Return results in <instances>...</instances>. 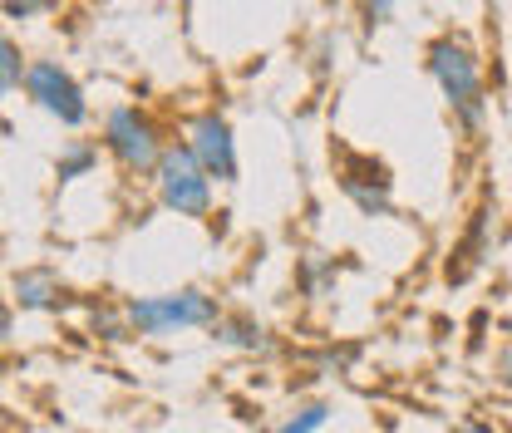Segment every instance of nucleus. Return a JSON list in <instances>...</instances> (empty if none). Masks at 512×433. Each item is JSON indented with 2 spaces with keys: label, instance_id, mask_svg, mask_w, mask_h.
<instances>
[{
  "label": "nucleus",
  "instance_id": "7ed1b4c3",
  "mask_svg": "<svg viewBox=\"0 0 512 433\" xmlns=\"http://www.w3.org/2000/svg\"><path fill=\"white\" fill-rule=\"evenodd\" d=\"M153 183H158V202L168 212H178L188 222H207L212 217V173L197 163V153L188 143H168L163 148V163H158Z\"/></svg>",
  "mask_w": 512,
  "mask_h": 433
},
{
  "label": "nucleus",
  "instance_id": "9d476101",
  "mask_svg": "<svg viewBox=\"0 0 512 433\" xmlns=\"http://www.w3.org/2000/svg\"><path fill=\"white\" fill-rule=\"evenodd\" d=\"M94 163H99V143H89V138H74L60 158H55V178H60V183H74V178H84Z\"/></svg>",
  "mask_w": 512,
  "mask_h": 433
},
{
  "label": "nucleus",
  "instance_id": "f03ea898",
  "mask_svg": "<svg viewBox=\"0 0 512 433\" xmlns=\"http://www.w3.org/2000/svg\"><path fill=\"white\" fill-rule=\"evenodd\" d=\"M424 60H429V74H434L439 94L448 99V109L458 114V124L473 133L483 124V69H478L473 45L463 35H439L424 50Z\"/></svg>",
  "mask_w": 512,
  "mask_h": 433
},
{
  "label": "nucleus",
  "instance_id": "423d86ee",
  "mask_svg": "<svg viewBox=\"0 0 512 433\" xmlns=\"http://www.w3.org/2000/svg\"><path fill=\"white\" fill-rule=\"evenodd\" d=\"M188 148L217 183H237V138H232V124L217 109L197 114L188 124Z\"/></svg>",
  "mask_w": 512,
  "mask_h": 433
},
{
  "label": "nucleus",
  "instance_id": "0eeeda50",
  "mask_svg": "<svg viewBox=\"0 0 512 433\" xmlns=\"http://www.w3.org/2000/svg\"><path fill=\"white\" fill-rule=\"evenodd\" d=\"M212 340L222 345V350H242V355H271V330L252 320V315H222L217 325H212Z\"/></svg>",
  "mask_w": 512,
  "mask_h": 433
},
{
  "label": "nucleus",
  "instance_id": "dca6fc26",
  "mask_svg": "<svg viewBox=\"0 0 512 433\" xmlns=\"http://www.w3.org/2000/svg\"><path fill=\"white\" fill-rule=\"evenodd\" d=\"M493 379H498L503 389H512V340L498 350V360H493Z\"/></svg>",
  "mask_w": 512,
  "mask_h": 433
},
{
  "label": "nucleus",
  "instance_id": "39448f33",
  "mask_svg": "<svg viewBox=\"0 0 512 433\" xmlns=\"http://www.w3.org/2000/svg\"><path fill=\"white\" fill-rule=\"evenodd\" d=\"M25 94H30L50 119H60L64 128H79L84 119H89V99H84L79 79H74L60 60H35L30 64V74H25Z\"/></svg>",
  "mask_w": 512,
  "mask_h": 433
},
{
  "label": "nucleus",
  "instance_id": "20e7f679",
  "mask_svg": "<svg viewBox=\"0 0 512 433\" xmlns=\"http://www.w3.org/2000/svg\"><path fill=\"white\" fill-rule=\"evenodd\" d=\"M104 148L114 153V163H119L124 173L153 178L168 143L158 138V128H153L148 114H138L133 104H119V109H109V119H104Z\"/></svg>",
  "mask_w": 512,
  "mask_h": 433
},
{
  "label": "nucleus",
  "instance_id": "f257e3e1",
  "mask_svg": "<svg viewBox=\"0 0 512 433\" xmlns=\"http://www.w3.org/2000/svg\"><path fill=\"white\" fill-rule=\"evenodd\" d=\"M128 330L133 335H148V340H163V335H178V330H212L222 320L217 296L183 286V291H158V296H133L124 301Z\"/></svg>",
  "mask_w": 512,
  "mask_h": 433
},
{
  "label": "nucleus",
  "instance_id": "ddd939ff",
  "mask_svg": "<svg viewBox=\"0 0 512 433\" xmlns=\"http://www.w3.org/2000/svg\"><path fill=\"white\" fill-rule=\"evenodd\" d=\"M301 276H306V291H311V296H320V286H325V276H335V266H330V261H320V251H311Z\"/></svg>",
  "mask_w": 512,
  "mask_h": 433
},
{
  "label": "nucleus",
  "instance_id": "2eb2a0df",
  "mask_svg": "<svg viewBox=\"0 0 512 433\" xmlns=\"http://www.w3.org/2000/svg\"><path fill=\"white\" fill-rule=\"evenodd\" d=\"M355 5H360L365 25H384V20H389V10H394V0H355Z\"/></svg>",
  "mask_w": 512,
  "mask_h": 433
},
{
  "label": "nucleus",
  "instance_id": "6e6552de",
  "mask_svg": "<svg viewBox=\"0 0 512 433\" xmlns=\"http://www.w3.org/2000/svg\"><path fill=\"white\" fill-rule=\"evenodd\" d=\"M10 291H15V306L20 310H60L64 306V281L55 276V271H45V266H35V271H15Z\"/></svg>",
  "mask_w": 512,
  "mask_h": 433
},
{
  "label": "nucleus",
  "instance_id": "1a4fd4ad",
  "mask_svg": "<svg viewBox=\"0 0 512 433\" xmlns=\"http://www.w3.org/2000/svg\"><path fill=\"white\" fill-rule=\"evenodd\" d=\"M488 217H493L488 207H478V212H473L468 237H463V242H458V251H453L458 261H448V281H468V276H473V266L483 261V251H488Z\"/></svg>",
  "mask_w": 512,
  "mask_h": 433
},
{
  "label": "nucleus",
  "instance_id": "9b49d317",
  "mask_svg": "<svg viewBox=\"0 0 512 433\" xmlns=\"http://www.w3.org/2000/svg\"><path fill=\"white\" fill-rule=\"evenodd\" d=\"M25 74H30V64H25V55H20V45L5 40V45H0V89L15 94V89L25 84Z\"/></svg>",
  "mask_w": 512,
  "mask_h": 433
},
{
  "label": "nucleus",
  "instance_id": "f3484780",
  "mask_svg": "<svg viewBox=\"0 0 512 433\" xmlns=\"http://www.w3.org/2000/svg\"><path fill=\"white\" fill-rule=\"evenodd\" d=\"M453 433H498V424H488V419H463Z\"/></svg>",
  "mask_w": 512,
  "mask_h": 433
},
{
  "label": "nucleus",
  "instance_id": "4468645a",
  "mask_svg": "<svg viewBox=\"0 0 512 433\" xmlns=\"http://www.w3.org/2000/svg\"><path fill=\"white\" fill-rule=\"evenodd\" d=\"M50 5H60V0H5V20H30V15H40Z\"/></svg>",
  "mask_w": 512,
  "mask_h": 433
},
{
  "label": "nucleus",
  "instance_id": "f8f14e48",
  "mask_svg": "<svg viewBox=\"0 0 512 433\" xmlns=\"http://www.w3.org/2000/svg\"><path fill=\"white\" fill-rule=\"evenodd\" d=\"M325 424H330V404L311 399V404H301V409H296V414H291V419H286L276 433H320Z\"/></svg>",
  "mask_w": 512,
  "mask_h": 433
}]
</instances>
